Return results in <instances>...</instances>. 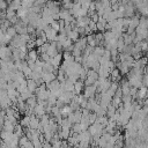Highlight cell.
Instances as JSON below:
<instances>
[{
    "label": "cell",
    "instance_id": "cell-1",
    "mask_svg": "<svg viewBox=\"0 0 148 148\" xmlns=\"http://www.w3.org/2000/svg\"><path fill=\"white\" fill-rule=\"evenodd\" d=\"M44 32H45L46 38H47L49 42H58V31H56L51 27H47L44 30Z\"/></svg>",
    "mask_w": 148,
    "mask_h": 148
},
{
    "label": "cell",
    "instance_id": "cell-2",
    "mask_svg": "<svg viewBox=\"0 0 148 148\" xmlns=\"http://www.w3.org/2000/svg\"><path fill=\"white\" fill-rule=\"evenodd\" d=\"M97 91V87L95 84L92 86H86L84 87V90H83V95L87 97V98H90V97H95V92Z\"/></svg>",
    "mask_w": 148,
    "mask_h": 148
},
{
    "label": "cell",
    "instance_id": "cell-3",
    "mask_svg": "<svg viewBox=\"0 0 148 148\" xmlns=\"http://www.w3.org/2000/svg\"><path fill=\"white\" fill-rule=\"evenodd\" d=\"M58 134H59L60 139L67 140L72 135V128H69V127H60L59 131H58Z\"/></svg>",
    "mask_w": 148,
    "mask_h": 148
},
{
    "label": "cell",
    "instance_id": "cell-4",
    "mask_svg": "<svg viewBox=\"0 0 148 148\" xmlns=\"http://www.w3.org/2000/svg\"><path fill=\"white\" fill-rule=\"evenodd\" d=\"M74 45H75V47H77V49H80L82 52L84 51V49L88 46V40H87V37H80L75 43H74Z\"/></svg>",
    "mask_w": 148,
    "mask_h": 148
},
{
    "label": "cell",
    "instance_id": "cell-5",
    "mask_svg": "<svg viewBox=\"0 0 148 148\" xmlns=\"http://www.w3.org/2000/svg\"><path fill=\"white\" fill-rule=\"evenodd\" d=\"M34 111H35V114H36L38 118H40L42 116H44V114H45L46 106H45V105H43L42 103H38V104L34 108Z\"/></svg>",
    "mask_w": 148,
    "mask_h": 148
},
{
    "label": "cell",
    "instance_id": "cell-6",
    "mask_svg": "<svg viewBox=\"0 0 148 148\" xmlns=\"http://www.w3.org/2000/svg\"><path fill=\"white\" fill-rule=\"evenodd\" d=\"M56 73H49V72H43L42 73V80L44 81V83H50L51 81L56 80Z\"/></svg>",
    "mask_w": 148,
    "mask_h": 148
},
{
    "label": "cell",
    "instance_id": "cell-7",
    "mask_svg": "<svg viewBox=\"0 0 148 148\" xmlns=\"http://www.w3.org/2000/svg\"><path fill=\"white\" fill-rule=\"evenodd\" d=\"M90 18H89V16L87 15V16H83V17H77L76 18V27H82V28H84V27H87L89 23H90Z\"/></svg>",
    "mask_w": 148,
    "mask_h": 148
},
{
    "label": "cell",
    "instance_id": "cell-8",
    "mask_svg": "<svg viewBox=\"0 0 148 148\" xmlns=\"http://www.w3.org/2000/svg\"><path fill=\"white\" fill-rule=\"evenodd\" d=\"M62 58H64V57H62V54H61V53H58L57 56H54V57H52V58H51L50 62H51L56 68H59V67H60V65L62 64V62H61Z\"/></svg>",
    "mask_w": 148,
    "mask_h": 148
},
{
    "label": "cell",
    "instance_id": "cell-9",
    "mask_svg": "<svg viewBox=\"0 0 148 148\" xmlns=\"http://www.w3.org/2000/svg\"><path fill=\"white\" fill-rule=\"evenodd\" d=\"M15 124L14 123H12L10 120H8V119H6V121H5V124L1 126L2 127V131H7V132H14L15 131Z\"/></svg>",
    "mask_w": 148,
    "mask_h": 148
},
{
    "label": "cell",
    "instance_id": "cell-10",
    "mask_svg": "<svg viewBox=\"0 0 148 148\" xmlns=\"http://www.w3.org/2000/svg\"><path fill=\"white\" fill-rule=\"evenodd\" d=\"M147 96H148V87L142 86L140 89H138L136 98H139V99H145Z\"/></svg>",
    "mask_w": 148,
    "mask_h": 148
},
{
    "label": "cell",
    "instance_id": "cell-11",
    "mask_svg": "<svg viewBox=\"0 0 148 148\" xmlns=\"http://www.w3.org/2000/svg\"><path fill=\"white\" fill-rule=\"evenodd\" d=\"M84 82H82V81H76L75 83H74V92L76 94V95H80L83 90H84Z\"/></svg>",
    "mask_w": 148,
    "mask_h": 148
},
{
    "label": "cell",
    "instance_id": "cell-12",
    "mask_svg": "<svg viewBox=\"0 0 148 148\" xmlns=\"http://www.w3.org/2000/svg\"><path fill=\"white\" fill-rule=\"evenodd\" d=\"M117 68L120 71V74H128L130 73V66H127L125 62H121V61H119L118 64H117Z\"/></svg>",
    "mask_w": 148,
    "mask_h": 148
},
{
    "label": "cell",
    "instance_id": "cell-13",
    "mask_svg": "<svg viewBox=\"0 0 148 148\" xmlns=\"http://www.w3.org/2000/svg\"><path fill=\"white\" fill-rule=\"evenodd\" d=\"M27 82H28V89L31 90L32 92H36V90L38 88L37 82L35 80H32V79H27Z\"/></svg>",
    "mask_w": 148,
    "mask_h": 148
},
{
    "label": "cell",
    "instance_id": "cell-14",
    "mask_svg": "<svg viewBox=\"0 0 148 148\" xmlns=\"http://www.w3.org/2000/svg\"><path fill=\"white\" fill-rule=\"evenodd\" d=\"M116 112H117V108L113 106L112 104H110V105L106 108V117H108V118H113L114 114H116Z\"/></svg>",
    "mask_w": 148,
    "mask_h": 148
},
{
    "label": "cell",
    "instance_id": "cell-15",
    "mask_svg": "<svg viewBox=\"0 0 148 148\" xmlns=\"http://www.w3.org/2000/svg\"><path fill=\"white\" fill-rule=\"evenodd\" d=\"M32 95H34V92L27 88L24 91H22V92L20 94V97H18V98H21V99H23V101H27V99H28V98H30Z\"/></svg>",
    "mask_w": 148,
    "mask_h": 148
},
{
    "label": "cell",
    "instance_id": "cell-16",
    "mask_svg": "<svg viewBox=\"0 0 148 148\" xmlns=\"http://www.w3.org/2000/svg\"><path fill=\"white\" fill-rule=\"evenodd\" d=\"M38 56H39V53H38V51L35 50V49L29 50V52H28V58L31 59V60H34V61H37V60H38Z\"/></svg>",
    "mask_w": 148,
    "mask_h": 148
},
{
    "label": "cell",
    "instance_id": "cell-17",
    "mask_svg": "<svg viewBox=\"0 0 148 148\" xmlns=\"http://www.w3.org/2000/svg\"><path fill=\"white\" fill-rule=\"evenodd\" d=\"M73 112V109L71 108V105H65L64 108H61V116L64 117V118H67L68 117V114L69 113H72Z\"/></svg>",
    "mask_w": 148,
    "mask_h": 148
},
{
    "label": "cell",
    "instance_id": "cell-18",
    "mask_svg": "<svg viewBox=\"0 0 148 148\" xmlns=\"http://www.w3.org/2000/svg\"><path fill=\"white\" fill-rule=\"evenodd\" d=\"M67 37H68L69 39H72V40L75 43V42H76V40L80 38V34L77 32V30H76V29H74V30H72V31H71V32L67 35Z\"/></svg>",
    "mask_w": 148,
    "mask_h": 148
},
{
    "label": "cell",
    "instance_id": "cell-19",
    "mask_svg": "<svg viewBox=\"0 0 148 148\" xmlns=\"http://www.w3.org/2000/svg\"><path fill=\"white\" fill-rule=\"evenodd\" d=\"M121 102H123L121 97H118V96H113V97H112V102H111V104L118 109L119 106H121V105H123V103H121Z\"/></svg>",
    "mask_w": 148,
    "mask_h": 148
},
{
    "label": "cell",
    "instance_id": "cell-20",
    "mask_svg": "<svg viewBox=\"0 0 148 148\" xmlns=\"http://www.w3.org/2000/svg\"><path fill=\"white\" fill-rule=\"evenodd\" d=\"M30 120H31V116H24V117L21 119L20 124L25 128V127H29V125H30Z\"/></svg>",
    "mask_w": 148,
    "mask_h": 148
},
{
    "label": "cell",
    "instance_id": "cell-21",
    "mask_svg": "<svg viewBox=\"0 0 148 148\" xmlns=\"http://www.w3.org/2000/svg\"><path fill=\"white\" fill-rule=\"evenodd\" d=\"M81 132H83L81 124H80V123H75V124H73V126H72V133H76V134H80Z\"/></svg>",
    "mask_w": 148,
    "mask_h": 148
},
{
    "label": "cell",
    "instance_id": "cell-22",
    "mask_svg": "<svg viewBox=\"0 0 148 148\" xmlns=\"http://www.w3.org/2000/svg\"><path fill=\"white\" fill-rule=\"evenodd\" d=\"M6 34H7V35H8V36H9V37L13 39V38H14L16 35H17V31H16V29H15V28H14V25H13V27H9V28H7V30H6Z\"/></svg>",
    "mask_w": 148,
    "mask_h": 148
},
{
    "label": "cell",
    "instance_id": "cell-23",
    "mask_svg": "<svg viewBox=\"0 0 148 148\" xmlns=\"http://www.w3.org/2000/svg\"><path fill=\"white\" fill-rule=\"evenodd\" d=\"M59 126H61V127H69V128H72L73 124L69 121V119H68V118H62V119H61V121L59 123Z\"/></svg>",
    "mask_w": 148,
    "mask_h": 148
},
{
    "label": "cell",
    "instance_id": "cell-24",
    "mask_svg": "<svg viewBox=\"0 0 148 148\" xmlns=\"http://www.w3.org/2000/svg\"><path fill=\"white\" fill-rule=\"evenodd\" d=\"M104 51H105V49H103L102 46H96L95 49H94V53L99 58V57H102L103 54H104Z\"/></svg>",
    "mask_w": 148,
    "mask_h": 148
},
{
    "label": "cell",
    "instance_id": "cell-25",
    "mask_svg": "<svg viewBox=\"0 0 148 148\" xmlns=\"http://www.w3.org/2000/svg\"><path fill=\"white\" fill-rule=\"evenodd\" d=\"M50 27L52 28V29H54L56 31H58L59 32V30L61 29V27H60V23H59V21H57V20H54L51 24H50Z\"/></svg>",
    "mask_w": 148,
    "mask_h": 148
},
{
    "label": "cell",
    "instance_id": "cell-26",
    "mask_svg": "<svg viewBox=\"0 0 148 148\" xmlns=\"http://www.w3.org/2000/svg\"><path fill=\"white\" fill-rule=\"evenodd\" d=\"M121 99H123V103H128V102H132V96L131 95H123Z\"/></svg>",
    "mask_w": 148,
    "mask_h": 148
},
{
    "label": "cell",
    "instance_id": "cell-27",
    "mask_svg": "<svg viewBox=\"0 0 148 148\" xmlns=\"http://www.w3.org/2000/svg\"><path fill=\"white\" fill-rule=\"evenodd\" d=\"M67 118L69 119V121H71L72 124H75V123H76V118H75V114H74V112H72V113H69Z\"/></svg>",
    "mask_w": 148,
    "mask_h": 148
},
{
    "label": "cell",
    "instance_id": "cell-28",
    "mask_svg": "<svg viewBox=\"0 0 148 148\" xmlns=\"http://www.w3.org/2000/svg\"><path fill=\"white\" fill-rule=\"evenodd\" d=\"M20 148H35V146H34V143H32V141L31 140H29L24 146H21Z\"/></svg>",
    "mask_w": 148,
    "mask_h": 148
},
{
    "label": "cell",
    "instance_id": "cell-29",
    "mask_svg": "<svg viewBox=\"0 0 148 148\" xmlns=\"http://www.w3.org/2000/svg\"><path fill=\"white\" fill-rule=\"evenodd\" d=\"M12 1H13V0H7V2H8V3H9V2H12Z\"/></svg>",
    "mask_w": 148,
    "mask_h": 148
}]
</instances>
